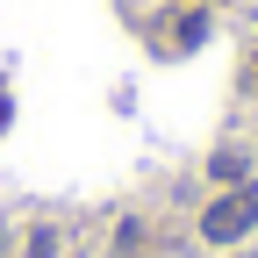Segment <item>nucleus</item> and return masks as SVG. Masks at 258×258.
Returning a JSON list of instances; mask_svg holds the SVG:
<instances>
[{
  "mask_svg": "<svg viewBox=\"0 0 258 258\" xmlns=\"http://www.w3.org/2000/svg\"><path fill=\"white\" fill-rule=\"evenodd\" d=\"M208 172H215V179H237V172H244V158H237V151H215V165H208Z\"/></svg>",
  "mask_w": 258,
  "mask_h": 258,
  "instance_id": "7ed1b4c3",
  "label": "nucleus"
},
{
  "mask_svg": "<svg viewBox=\"0 0 258 258\" xmlns=\"http://www.w3.org/2000/svg\"><path fill=\"white\" fill-rule=\"evenodd\" d=\"M251 79H258V64H251Z\"/></svg>",
  "mask_w": 258,
  "mask_h": 258,
  "instance_id": "20e7f679",
  "label": "nucleus"
},
{
  "mask_svg": "<svg viewBox=\"0 0 258 258\" xmlns=\"http://www.w3.org/2000/svg\"><path fill=\"white\" fill-rule=\"evenodd\" d=\"M22 258H57V230H36V237H29V251Z\"/></svg>",
  "mask_w": 258,
  "mask_h": 258,
  "instance_id": "f03ea898",
  "label": "nucleus"
},
{
  "mask_svg": "<svg viewBox=\"0 0 258 258\" xmlns=\"http://www.w3.org/2000/svg\"><path fill=\"white\" fill-rule=\"evenodd\" d=\"M251 230H258V179L230 186L222 201L201 208V237H208V244H237V237H251Z\"/></svg>",
  "mask_w": 258,
  "mask_h": 258,
  "instance_id": "f257e3e1",
  "label": "nucleus"
}]
</instances>
